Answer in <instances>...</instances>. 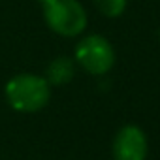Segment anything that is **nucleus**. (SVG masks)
Returning a JSON list of instances; mask_svg holds the SVG:
<instances>
[{
    "mask_svg": "<svg viewBox=\"0 0 160 160\" xmlns=\"http://www.w3.org/2000/svg\"><path fill=\"white\" fill-rule=\"evenodd\" d=\"M6 102L19 113H36L43 109L51 98V85L43 75L17 73L4 87Z\"/></svg>",
    "mask_w": 160,
    "mask_h": 160,
    "instance_id": "obj_1",
    "label": "nucleus"
},
{
    "mask_svg": "<svg viewBox=\"0 0 160 160\" xmlns=\"http://www.w3.org/2000/svg\"><path fill=\"white\" fill-rule=\"evenodd\" d=\"M45 25L62 38L83 34L89 23L87 10L79 0H40Z\"/></svg>",
    "mask_w": 160,
    "mask_h": 160,
    "instance_id": "obj_2",
    "label": "nucleus"
},
{
    "mask_svg": "<svg viewBox=\"0 0 160 160\" xmlns=\"http://www.w3.org/2000/svg\"><path fill=\"white\" fill-rule=\"evenodd\" d=\"M115 49L111 42L100 34H89L75 45L73 60L91 75H106L115 64Z\"/></svg>",
    "mask_w": 160,
    "mask_h": 160,
    "instance_id": "obj_3",
    "label": "nucleus"
},
{
    "mask_svg": "<svg viewBox=\"0 0 160 160\" xmlns=\"http://www.w3.org/2000/svg\"><path fill=\"white\" fill-rule=\"evenodd\" d=\"M111 154L113 160H145L149 154L147 134L136 124H124L113 138Z\"/></svg>",
    "mask_w": 160,
    "mask_h": 160,
    "instance_id": "obj_4",
    "label": "nucleus"
},
{
    "mask_svg": "<svg viewBox=\"0 0 160 160\" xmlns=\"http://www.w3.org/2000/svg\"><path fill=\"white\" fill-rule=\"evenodd\" d=\"M75 75V60L66 57V55H60V57H55L47 68H45V73L43 77L47 79V83L51 87H62V85H68Z\"/></svg>",
    "mask_w": 160,
    "mask_h": 160,
    "instance_id": "obj_5",
    "label": "nucleus"
},
{
    "mask_svg": "<svg viewBox=\"0 0 160 160\" xmlns=\"http://www.w3.org/2000/svg\"><path fill=\"white\" fill-rule=\"evenodd\" d=\"M96 10L109 19H117L124 13L126 6H128V0H92Z\"/></svg>",
    "mask_w": 160,
    "mask_h": 160,
    "instance_id": "obj_6",
    "label": "nucleus"
},
{
    "mask_svg": "<svg viewBox=\"0 0 160 160\" xmlns=\"http://www.w3.org/2000/svg\"><path fill=\"white\" fill-rule=\"evenodd\" d=\"M158 40H160V30H158Z\"/></svg>",
    "mask_w": 160,
    "mask_h": 160,
    "instance_id": "obj_7",
    "label": "nucleus"
}]
</instances>
